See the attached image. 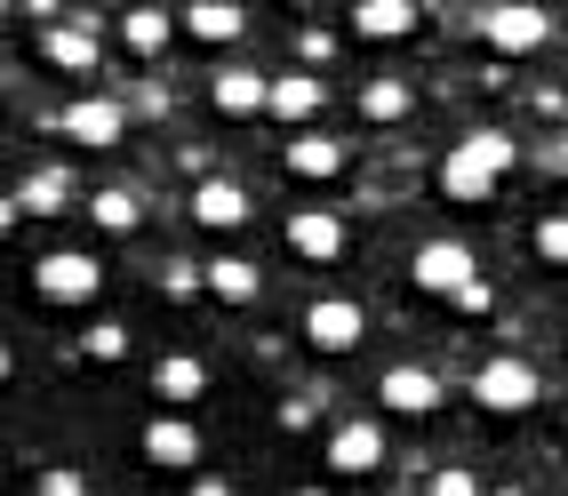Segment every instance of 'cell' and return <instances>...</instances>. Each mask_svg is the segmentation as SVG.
I'll use <instances>...</instances> for the list:
<instances>
[{
	"mask_svg": "<svg viewBox=\"0 0 568 496\" xmlns=\"http://www.w3.org/2000/svg\"><path fill=\"white\" fill-rule=\"evenodd\" d=\"M433 184H440V201L480 209L488 193H497V169H488V161H473L465 144H448V152H440V169H433Z\"/></svg>",
	"mask_w": 568,
	"mask_h": 496,
	"instance_id": "5bb4252c",
	"label": "cell"
},
{
	"mask_svg": "<svg viewBox=\"0 0 568 496\" xmlns=\"http://www.w3.org/2000/svg\"><path fill=\"white\" fill-rule=\"evenodd\" d=\"M296 57H305V72L328 64V57H336V32H321V24H313V32H296Z\"/></svg>",
	"mask_w": 568,
	"mask_h": 496,
	"instance_id": "f546056e",
	"label": "cell"
},
{
	"mask_svg": "<svg viewBox=\"0 0 568 496\" xmlns=\"http://www.w3.org/2000/svg\"><path fill=\"white\" fill-rule=\"evenodd\" d=\"M176 32H184L176 9H153V0H144V9H121V49H129V57H161Z\"/></svg>",
	"mask_w": 568,
	"mask_h": 496,
	"instance_id": "ffe728a7",
	"label": "cell"
},
{
	"mask_svg": "<svg viewBox=\"0 0 568 496\" xmlns=\"http://www.w3.org/2000/svg\"><path fill=\"white\" fill-rule=\"evenodd\" d=\"M209 104L224 121H256V112H273V72H248V64H224L209 81Z\"/></svg>",
	"mask_w": 568,
	"mask_h": 496,
	"instance_id": "8fae6325",
	"label": "cell"
},
{
	"mask_svg": "<svg viewBox=\"0 0 568 496\" xmlns=\"http://www.w3.org/2000/svg\"><path fill=\"white\" fill-rule=\"evenodd\" d=\"M176 17H184V41H201V49H233L248 32L241 0H193V9H176Z\"/></svg>",
	"mask_w": 568,
	"mask_h": 496,
	"instance_id": "e0dca14e",
	"label": "cell"
},
{
	"mask_svg": "<svg viewBox=\"0 0 568 496\" xmlns=\"http://www.w3.org/2000/svg\"><path fill=\"white\" fill-rule=\"evenodd\" d=\"M433 496H480V480L465 465H448V473H433Z\"/></svg>",
	"mask_w": 568,
	"mask_h": 496,
	"instance_id": "1f68e13d",
	"label": "cell"
},
{
	"mask_svg": "<svg viewBox=\"0 0 568 496\" xmlns=\"http://www.w3.org/2000/svg\"><path fill=\"white\" fill-rule=\"evenodd\" d=\"M313 425H321V401H313V393H296V401L281 408V433H313ZM321 433H328V425H321Z\"/></svg>",
	"mask_w": 568,
	"mask_h": 496,
	"instance_id": "83f0119b",
	"label": "cell"
},
{
	"mask_svg": "<svg viewBox=\"0 0 568 496\" xmlns=\"http://www.w3.org/2000/svg\"><path fill=\"white\" fill-rule=\"evenodd\" d=\"M408 281L425 289V296H448V304H457V296L480 281V256H473L457 233H433V241H416V256H408Z\"/></svg>",
	"mask_w": 568,
	"mask_h": 496,
	"instance_id": "277c9868",
	"label": "cell"
},
{
	"mask_svg": "<svg viewBox=\"0 0 568 496\" xmlns=\"http://www.w3.org/2000/svg\"><path fill=\"white\" fill-rule=\"evenodd\" d=\"M385 496H433V488H385Z\"/></svg>",
	"mask_w": 568,
	"mask_h": 496,
	"instance_id": "836d02e7",
	"label": "cell"
},
{
	"mask_svg": "<svg viewBox=\"0 0 568 496\" xmlns=\"http://www.w3.org/2000/svg\"><path fill=\"white\" fill-rule=\"evenodd\" d=\"M361 121H376V129H393V121H408L416 112V89L408 81H393V72H376V81H361Z\"/></svg>",
	"mask_w": 568,
	"mask_h": 496,
	"instance_id": "7402d4cb",
	"label": "cell"
},
{
	"mask_svg": "<svg viewBox=\"0 0 568 496\" xmlns=\"http://www.w3.org/2000/svg\"><path fill=\"white\" fill-rule=\"evenodd\" d=\"M457 144H465V152H473V161H488V169H497V176H505V169H513V161H520V144H513V136H505V129H465V136H457Z\"/></svg>",
	"mask_w": 568,
	"mask_h": 496,
	"instance_id": "484cf974",
	"label": "cell"
},
{
	"mask_svg": "<svg viewBox=\"0 0 568 496\" xmlns=\"http://www.w3.org/2000/svg\"><path fill=\"white\" fill-rule=\"evenodd\" d=\"M89 224H97V233H136L144 209H136L129 184H104V193H89Z\"/></svg>",
	"mask_w": 568,
	"mask_h": 496,
	"instance_id": "cb8c5ba5",
	"label": "cell"
},
{
	"mask_svg": "<svg viewBox=\"0 0 568 496\" xmlns=\"http://www.w3.org/2000/svg\"><path fill=\"white\" fill-rule=\"evenodd\" d=\"M473 32H480L488 57H537L552 41V9H537V0H497V9L473 17Z\"/></svg>",
	"mask_w": 568,
	"mask_h": 496,
	"instance_id": "3957f363",
	"label": "cell"
},
{
	"mask_svg": "<svg viewBox=\"0 0 568 496\" xmlns=\"http://www.w3.org/2000/svg\"><path fill=\"white\" fill-rule=\"evenodd\" d=\"M57 129H64V144H81V152H121V136H129V104L89 89V97H72V104H64V121H57Z\"/></svg>",
	"mask_w": 568,
	"mask_h": 496,
	"instance_id": "52a82bcc",
	"label": "cell"
},
{
	"mask_svg": "<svg viewBox=\"0 0 568 496\" xmlns=\"http://www.w3.org/2000/svg\"><path fill=\"white\" fill-rule=\"evenodd\" d=\"M184 496H233V480H224V473H193V488H184Z\"/></svg>",
	"mask_w": 568,
	"mask_h": 496,
	"instance_id": "d6a6232c",
	"label": "cell"
},
{
	"mask_svg": "<svg viewBox=\"0 0 568 496\" xmlns=\"http://www.w3.org/2000/svg\"><path fill=\"white\" fill-rule=\"evenodd\" d=\"M153 393L184 416V408H193V401L209 393V361H201V353H169V361L153 368Z\"/></svg>",
	"mask_w": 568,
	"mask_h": 496,
	"instance_id": "44dd1931",
	"label": "cell"
},
{
	"mask_svg": "<svg viewBox=\"0 0 568 496\" xmlns=\"http://www.w3.org/2000/svg\"><path fill=\"white\" fill-rule=\"evenodd\" d=\"M321 112H328V81H321V72H273V121L281 129L305 136Z\"/></svg>",
	"mask_w": 568,
	"mask_h": 496,
	"instance_id": "7c38bea8",
	"label": "cell"
},
{
	"mask_svg": "<svg viewBox=\"0 0 568 496\" xmlns=\"http://www.w3.org/2000/svg\"><path fill=\"white\" fill-rule=\"evenodd\" d=\"M288 249L305 256V264H345L353 224L336 216V209H296V216H288Z\"/></svg>",
	"mask_w": 568,
	"mask_h": 496,
	"instance_id": "30bf717a",
	"label": "cell"
},
{
	"mask_svg": "<svg viewBox=\"0 0 568 496\" xmlns=\"http://www.w3.org/2000/svg\"><path fill=\"white\" fill-rule=\"evenodd\" d=\"M305 345L328 353V361H345L368 345V313H361V296H313L305 304Z\"/></svg>",
	"mask_w": 568,
	"mask_h": 496,
	"instance_id": "8992f818",
	"label": "cell"
},
{
	"mask_svg": "<svg viewBox=\"0 0 568 496\" xmlns=\"http://www.w3.org/2000/svg\"><path fill=\"white\" fill-rule=\"evenodd\" d=\"M376 401L400 408V416H433V408H440V376H433L425 361H393L385 376H376Z\"/></svg>",
	"mask_w": 568,
	"mask_h": 496,
	"instance_id": "4fadbf2b",
	"label": "cell"
},
{
	"mask_svg": "<svg viewBox=\"0 0 568 496\" xmlns=\"http://www.w3.org/2000/svg\"><path fill=\"white\" fill-rule=\"evenodd\" d=\"M281 169H288L296 184H336V176L353 169V152H345V136H328V129H305V136H288Z\"/></svg>",
	"mask_w": 568,
	"mask_h": 496,
	"instance_id": "9c48e42d",
	"label": "cell"
},
{
	"mask_svg": "<svg viewBox=\"0 0 568 496\" xmlns=\"http://www.w3.org/2000/svg\"><path fill=\"white\" fill-rule=\"evenodd\" d=\"M41 496H89V473H72V465H49V473H41Z\"/></svg>",
	"mask_w": 568,
	"mask_h": 496,
	"instance_id": "f1b7e54d",
	"label": "cell"
},
{
	"mask_svg": "<svg viewBox=\"0 0 568 496\" xmlns=\"http://www.w3.org/2000/svg\"><path fill=\"white\" fill-rule=\"evenodd\" d=\"M81 353H89L97 368H112V361H129V328H121V321H97V328L81 336Z\"/></svg>",
	"mask_w": 568,
	"mask_h": 496,
	"instance_id": "4316f807",
	"label": "cell"
},
{
	"mask_svg": "<svg viewBox=\"0 0 568 496\" xmlns=\"http://www.w3.org/2000/svg\"><path fill=\"white\" fill-rule=\"evenodd\" d=\"M545 401V376H537V361L528 353H488L480 368H473V408H488V416H528Z\"/></svg>",
	"mask_w": 568,
	"mask_h": 496,
	"instance_id": "7a4b0ae2",
	"label": "cell"
},
{
	"mask_svg": "<svg viewBox=\"0 0 568 496\" xmlns=\"http://www.w3.org/2000/svg\"><path fill=\"white\" fill-rule=\"evenodd\" d=\"M321 456H328V473H336V480H368V473H385V425H376V416H328Z\"/></svg>",
	"mask_w": 568,
	"mask_h": 496,
	"instance_id": "5b68a950",
	"label": "cell"
},
{
	"mask_svg": "<svg viewBox=\"0 0 568 496\" xmlns=\"http://www.w3.org/2000/svg\"><path fill=\"white\" fill-rule=\"evenodd\" d=\"M488 313H497V289H488V281H473V289L457 296V321H488Z\"/></svg>",
	"mask_w": 568,
	"mask_h": 496,
	"instance_id": "4dcf8cb0",
	"label": "cell"
},
{
	"mask_svg": "<svg viewBox=\"0 0 568 496\" xmlns=\"http://www.w3.org/2000/svg\"><path fill=\"white\" fill-rule=\"evenodd\" d=\"M64 201H72V176H64V169H41V176H24L17 193L0 201V224L17 233V224H32V216H57Z\"/></svg>",
	"mask_w": 568,
	"mask_h": 496,
	"instance_id": "9a60e30c",
	"label": "cell"
},
{
	"mask_svg": "<svg viewBox=\"0 0 568 496\" xmlns=\"http://www.w3.org/2000/svg\"><path fill=\"white\" fill-rule=\"evenodd\" d=\"M41 57H49L57 72H81V81H89L97 57H104V41H97L89 17H72V24H49V32H41Z\"/></svg>",
	"mask_w": 568,
	"mask_h": 496,
	"instance_id": "ac0fdd59",
	"label": "cell"
},
{
	"mask_svg": "<svg viewBox=\"0 0 568 496\" xmlns=\"http://www.w3.org/2000/svg\"><path fill=\"white\" fill-rule=\"evenodd\" d=\"M184 209H193V224H201V233H241V224H248V193H241L233 176H209V184H193V201H184Z\"/></svg>",
	"mask_w": 568,
	"mask_h": 496,
	"instance_id": "2e32d148",
	"label": "cell"
},
{
	"mask_svg": "<svg viewBox=\"0 0 568 496\" xmlns=\"http://www.w3.org/2000/svg\"><path fill=\"white\" fill-rule=\"evenodd\" d=\"M136 448H144V465L153 473H201V456H209V441H201V425L193 416H153V425L136 433Z\"/></svg>",
	"mask_w": 568,
	"mask_h": 496,
	"instance_id": "ba28073f",
	"label": "cell"
},
{
	"mask_svg": "<svg viewBox=\"0 0 568 496\" xmlns=\"http://www.w3.org/2000/svg\"><path fill=\"white\" fill-rule=\"evenodd\" d=\"M345 24L361 41H408V32L425 24V9H416V0H361V9H345Z\"/></svg>",
	"mask_w": 568,
	"mask_h": 496,
	"instance_id": "d6986e66",
	"label": "cell"
},
{
	"mask_svg": "<svg viewBox=\"0 0 568 496\" xmlns=\"http://www.w3.org/2000/svg\"><path fill=\"white\" fill-rule=\"evenodd\" d=\"M32 296L57 304V313H81V304L104 296V256L97 249H49L32 264Z\"/></svg>",
	"mask_w": 568,
	"mask_h": 496,
	"instance_id": "6da1fadb",
	"label": "cell"
},
{
	"mask_svg": "<svg viewBox=\"0 0 568 496\" xmlns=\"http://www.w3.org/2000/svg\"><path fill=\"white\" fill-rule=\"evenodd\" d=\"M528 256L552 264V273H568V209H552V216L528 224Z\"/></svg>",
	"mask_w": 568,
	"mask_h": 496,
	"instance_id": "d4e9b609",
	"label": "cell"
},
{
	"mask_svg": "<svg viewBox=\"0 0 568 496\" xmlns=\"http://www.w3.org/2000/svg\"><path fill=\"white\" fill-rule=\"evenodd\" d=\"M256 289H264V273L248 256H209V296L216 304H256Z\"/></svg>",
	"mask_w": 568,
	"mask_h": 496,
	"instance_id": "603a6c76",
	"label": "cell"
}]
</instances>
